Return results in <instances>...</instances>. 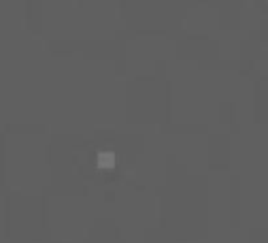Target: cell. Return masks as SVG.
<instances>
[{
	"mask_svg": "<svg viewBox=\"0 0 268 243\" xmlns=\"http://www.w3.org/2000/svg\"><path fill=\"white\" fill-rule=\"evenodd\" d=\"M113 154H102L100 156V167H113Z\"/></svg>",
	"mask_w": 268,
	"mask_h": 243,
	"instance_id": "obj_1",
	"label": "cell"
}]
</instances>
